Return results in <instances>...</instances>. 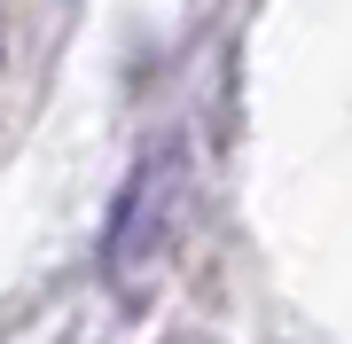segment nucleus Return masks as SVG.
Listing matches in <instances>:
<instances>
[{"mask_svg": "<svg viewBox=\"0 0 352 344\" xmlns=\"http://www.w3.org/2000/svg\"><path fill=\"white\" fill-rule=\"evenodd\" d=\"M0 55H8V47H0Z\"/></svg>", "mask_w": 352, "mask_h": 344, "instance_id": "2", "label": "nucleus"}, {"mask_svg": "<svg viewBox=\"0 0 352 344\" xmlns=\"http://www.w3.org/2000/svg\"><path fill=\"white\" fill-rule=\"evenodd\" d=\"M188 211H196V157H188V141H157L133 165V180L118 188V204H110L102 282L118 297H149L157 274L173 266L180 235H188Z\"/></svg>", "mask_w": 352, "mask_h": 344, "instance_id": "1", "label": "nucleus"}]
</instances>
